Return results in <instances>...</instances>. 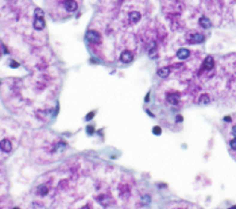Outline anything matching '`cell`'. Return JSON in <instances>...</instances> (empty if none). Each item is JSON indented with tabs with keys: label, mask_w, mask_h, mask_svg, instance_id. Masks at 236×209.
Returning a JSON list of instances; mask_svg holds the SVG:
<instances>
[{
	"label": "cell",
	"mask_w": 236,
	"mask_h": 209,
	"mask_svg": "<svg viewBox=\"0 0 236 209\" xmlns=\"http://www.w3.org/2000/svg\"><path fill=\"white\" fill-rule=\"evenodd\" d=\"M1 150H3L4 152H10L12 150V144L8 139H3V140H1Z\"/></svg>",
	"instance_id": "obj_12"
},
{
	"label": "cell",
	"mask_w": 236,
	"mask_h": 209,
	"mask_svg": "<svg viewBox=\"0 0 236 209\" xmlns=\"http://www.w3.org/2000/svg\"><path fill=\"white\" fill-rule=\"evenodd\" d=\"M144 101H146V103H147V101H150V92L146 95V97H144Z\"/></svg>",
	"instance_id": "obj_26"
},
{
	"label": "cell",
	"mask_w": 236,
	"mask_h": 209,
	"mask_svg": "<svg viewBox=\"0 0 236 209\" xmlns=\"http://www.w3.org/2000/svg\"><path fill=\"white\" fill-rule=\"evenodd\" d=\"M198 23H200V26H201L202 28H211V27H212L211 19H208L206 16H201L200 20H198Z\"/></svg>",
	"instance_id": "obj_8"
},
{
	"label": "cell",
	"mask_w": 236,
	"mask_h": 209,
	"mask_svg": "<svg viewBox=\"0 0 236 209\" xmlns=\"http://www.w3.org/2000/svg\"><path fill=\"white\" fill-rule=\"evenodd\" d=\"M229 146H231V149H232V150H236V138H233L232 140L229 142Z\"/></svg>",
	"instance_id": "obj_21"
},
{
	"label": "cell",
	"mask_w": 236,
	"mask_h": 209,
	"mask_svg": "<svg viewBox=\"0 0 236 209\" xmlns=\"http://www.w3.org/2000/svg\"><path fill=\"white\" fill-rule=\"evenodd\" d=\"M157 74L161 77V78H166V77L170 76V68L165 66V68H159L157 70Z\"/></svg>",
	"instance_id": "obj_7"
},
{
	"label": "cell",
	"mask_w": 236,
	"mask_h": 209,
	"mask_svg": "<svg viewBox=\"0 0 236 209\" xmlns=\"http://www.w3.org/2000/svg\"><path fill=\"white\" fill-rule=\"evenodd\" d=\"M189 55H190V52L187 49H184V47L177 52V57H178L179 60H186V58H189Z\"/></svg>",
	"instance_id": "obj_9"
},
{
	"label": "cell",
	"mask_w": 236,
	"mask_h": 209,
	"mask_svg": "<svg viewBox=\"0 0 236 209\" xmlns=\"http://www.w3.org/2000/svg\"><path fill=\"white\" fill-rule=\"evenodd\" d=\"M229 209H236V205H235V206H231Z\"/></svg>",
	"instance_id": "obj_29"
},
{
	"label": "cell",
	"mask_w": 236,
	"mask_h": 209,
	"mask_svg": "<svg viewBox=\"0 0 236 209\" xmlns=\"http://www.w3.org/2000/svg\"><path fill=\"white\" fill-rule=\"evenodd\" d=\"M155 52H157V42L151 41V42H150V46H149V54H150V57H151V58L157 57Z\"/></svg>",
	"instance_id": "obj_13"
},
{
	"label": "cell",
	"mask_w": 236,
	"mask_h": 209,
	"mask_svg": "<svg viewBox=\"0 0 236 209\" xmlns=\"http://www.w3.org/2000/svg\"><path fill=\"white\" fill-rule=\"evenodd\" d=\"M214 66V60L212 55H208V57L205 58V61H204L202 63V69L204 70H211V69H213Z\"/></svg>",
	"instance_id": "obj_4"
},
{
	"label": "cell",
	"mask_w": 236,
	"mask_h": 209,
	"mask_svg": "<svg viewBox=\"0 0 236 209\" xmlns=\"http://www.w3.org/2000/svg\"><path fill=\"white\" fill-rule=\"evenodd\" d=\"M152 134H154V135H161V134H162V130H161V127H154L152 128Z\"/></svg>",
	"instance_id": "obj_19"
},
{
	"label": "cell",
	"mask_w": 236,
	"mask_h": 209,
	"mask_svg": "<svg viewBox=\"0 0 236 209\" xmlns=\"http://www.w3.org/2000/svg\"><path fill=\"white\" fill-rule=\"evenodd\" d=\"M189 43H193V45H196V43H202L204 41H205V37L202 35V34H198V33H196V34H192V35H189Z\"/></svg>",
	"instance_id": "obj_2"
},
{
	"label": "cell",
	"mask_w": 236,
	"mask_h": 209,
	"mask_svg": "<svg viewBox=\"0 0 236 209\" xmlns=\"http://www.w3.org/2000/svg\"><path fill=\"white\" fill-rule=\"evenodd\" d=\"M15 209H18V208H15Z\"/></svg>",
	"instance_id": "obj_30"
},
{
	"label": "cell",
	"mask_w": 236,
	"mask_h": 209,
	"mask_svg": "<svg viewBox=\"0 0 236 209\" xmlns=\"http://www.w3.org/2000/svg\"><path fill=\"white\" fill-rule=\"evenodd\" d=\"M150 201H151V197H150L149 194H144L143 197H142V202H143L144 205H147V204H150Z\"/></svg>",
	"instance_id": "obj_17"
},
{
	"label": "cell",
	"mask_w": 236,
	"mask_h": 209,
	"mask_svg": "<svg viewBox=\"0 0 236 209\" xmlns=\"http://www.w3.org/2000/svg\"><path fill=\"white\" fill-rule=\"evenodd\" d=\"M10 66H11V68H19V63H18L16 62V61H14V60H11V61H10Z\"/></svg>",
	"instance_id": "obj_20"
},
{
	"label": "cell",
	"mask_w": 236,
	"mask_h": 209,
	"mask_svg": "<svg viewBox=\"0 0 236 209\" xmlns=\"http://www.w3.org/2000/svg\"><path fill=\"white\" fill-rule=\"evenodd\" d=\"M166 100H167L170 104H173V105H177L178 101H179V93H167Z\"/></svg>",
	"instance_id": "obj_5"
},
{
	"label": "cell",
	"mask_w": 236,
	"mask_h": 209,
	"mask_svg": "<svg viewBox=\"0 0 236 209\" xmlns=\"http://www.w3.org/2000/svg\"><path fill=\"white\" fill-rule=\"evenodd\" d=\"M211 103V97H209L208 93H204V95L200 96V99H198V104L200 105H206V104Z\"/></svg>",
	"instance_id": "obj_14"
},
{
	"label": "cell",
	"mask_w": 236,
	"mask_h": 209,
	"mask_svg": "<svg viewBox=\"0 0 236 209\" xmlns=\"http://www.w3.org/2000/svg\"><path fill=\"white\" fill-rule=\"evenodd\" d=\"M34 16H35V19H39V18H43V16H45L43 10H41V8H35V11H34Z\"/></svg>",
	"instance_id": "obj_16"
},
{
	"label": "cell",
	"mask_w": 236,
	"mask_h": 209,
	"mask_svg": "<svg viewBox=\"0 0 236 209\" xmlns=\"http://www.w3.org/2000/svg\"><path fill=\"white\" fill-rule=\"evenodd\" d=\"M65 147H66V144H65V143H58V144H57V149H58V150H61V149L63 150Z\"/></svg>",
	"instance_id": "obj_23"
},
{
	"label": "cell",
	"mask_w": 236,
	"mask_h": 209,
	"mask_svg": "<svg viewBox=\"0 0 236 209\" xmlns=\"http://www.w3.org/2000/svg\"><path fill=\"white\" fill-rule=\"evenodd\" d=\"M232 134H233V136L236 138V125H233V127H232Z\"/></svg>",
	"instance_id": "obj_27"
},
{
	"label": "cell",
	"mask_w": 236,
	"mask_h": 209,
	"mask_svg": "<svg viewBox=\"0 0 236 209\" xmlns=\"http://www.w3.org/2000/svg\"><path fill=\"white\" fill-rule=\"evenodd\" d=\"M182 120H184V117H182L181 115H177V117H176V122H177V123H179V122H182Z\"/></svg>",
	"instance_id": "obj_24"
},
{
	"label": "cell",
	"mask_w": 236,
	"mask_h": 209,
	"mask_svg": "<svg viewBox=\"0 0 236 209\" xmlns=\"http://www.w3.org/2000/svg\"><path fill=\"white\" fill-rule=\"evenodd\" d=\"M47 192H49V190H47V187L45 186V185H42V186H39L38 189H37V193H38L39 196H46Z\"/></svg>",
	"instance_id": "obj_15"
},
{
	"label": "cell",
	"mask_w": 236,
	"mask_h": 209,
	"mask_svg": "<svg viewBox=\"0 0 236 209\" xmlns=\"http://www.w3.org/2000/svg\"><path fill=\"white\" fill-rule=\"evenodd\" d=\"M93 132H95V125H88V127H87V134H88V135H93Z\"/></svg>",
	"instance_id": "obj_18"
},
{
	"label": "cell",
	"mask_w": 236,
	"mask_h": 209,
	"mask_svg": "<svg viewBox=\"0 0 236 209\" xmlns=\"http://www.w3.org/2000/svg\"><path fill=\"white\" fill-rule=\"evenodd\" d=\"M224 120H225V122H231V117H229V116H225Z\"/></svg>",
	"instance_id": "obj_28"
},
{
	"label": "cell",
	"mask_w": 236,
	"mask_h": 209,
	"mask_svg": "<svg viewBox=\"0 0 236 209\" xmlns=\"http://www.w3.org/2000/svg\"><path fill=\"white\" fill-rule=\"evenodd\" d=\"M65 8H66V11H69V12H74V11H77L78 6H77V3L74 1V0H66Z\"/></svg>",
	"instance_id": "obj_6"
},
{
	"label": "cell",
	"mask_w": 236,
	"mask_h": 209,
	"mask_svg": "<svg viewBox=\"0 0 236 209\" xmlns=\"http://www.w3.org/2000/svg\"><path fill=\"white\" fill-rule=\"evenodd\" d=\"M85 39H87L88 42H90V43H100L101 42L100 34L95 30H88L87 34H85Z\"/></svg>",
	"instance_id": "obj_1"
},
{
	"label": "cell",
	"mask_w": 236,
	"mask_h": 209,
	"mask_svg": "<svg viewBox=\"0 0 236 209\" xmlns=\"http://www.w3.org/2000/svg\"><path fill=\"white\" fill-rule=\"evenodd\" d=\"M1 49H3V53H4V54H7V53H8V50H7V47L4 46V43L1 45Z\"/></svg>",
	"instance_id": "obj_25"
},
{
	"label": "cell",
	"mask_w": 236,
	"mask_h": 209,
	"mask_svg": "<svg viewBox=\"0 0 236 209\" xmlns=\"http://www.w3.org/2000/svg\"><path fill=\"white\" fill-rule=\"evenodd\" d=\"M120 61L123 63H130L134 61V54L130 52V50H124V52L120 54Z\"/></svg>",
	"instance_id": "obj_3"
},
{
	"label": "cell",
	"mask_w": 236,
	"mask_h": 209,
	"mask_svg": "<svg viewBox=\"0 0 236 209\" xmlns=\"http://www.w3.org/2000/svg\"><path fill=\"white\" fill-rule=\"evenodd\" d=\"M93 116H95V112H89V113L85 116V120H92Z\"/></svg>",
	"instance_id": "obj_22"
},
{
	"label": "cell",
	"mask_w": 236,
	"mask_h": 209,
	"mask_svg": "<svg viewBox=\"0 0 236 209\" xmlns=\"http://www.w3.org/2000/svg\"><path fill=\"white\" fill-rule=\"evenodd\" d=\"M45 26H46V23H45L43 18H39V19L34 20V28H35V30H43Z\"/></svg>",
	"instance_id": "obj_11"
},
{
	"label": "cell",
	"mask_w": 236,
	"mask_h": 209,
	"mask_svg": "<svg viewBox=\"0 0 236 209\" xmlns=\"http://www.w3.org/2000/svg\"><path fill=\"white\" fill-rule=\"evenodd\" d=\"M130 22L131 23H138L139 20H140V18H142V15H140V12H138V11H132V12H130Z\"/></svg>",
	"instance_id": "obj_10"
}]
</instances>
